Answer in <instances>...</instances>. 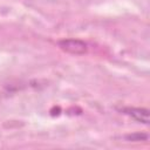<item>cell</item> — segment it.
<instances>
[{
    "instance_id": "7a4b0ae2",
    "label": "cell",
    "mask_w": 150,
    "mask_h": 150,
    "mask_svg": "<svg viewBox=\"0 0 150 150\" xmlns=\"http://www.w3.org/2000/svg\"><path fill=\"white\" fill-rule=\"evenodd\" d=\"M125 115L132 117L135 121L139 123L148 124L149 123V110L144 108H135V107H125L121 109Z\"/></svg>"
},
{
    "instance_id": "6da1fadb",
    "label": "cell",
    "mask_w": 150,
    "mask_h": 150,
    "mask_svg": "<svg viewBox=\"0 0 150 150\" xmlns=\"http://www.w3.org/2000/svg\"><path fill=\"white\" fill-rule=\"evenodd\" d=\"M57 45L62 50L70 54H75V55L84 54L88 50L87 43L80 39H63V40H60Z\"/></svg>"
},
{
    "instance_id": "3957f363",
    "label": "cell",
    "mask_w": 150,
    "mask_h": 150,
    "mask_svg": "<svg viewBox=\"0 0 150 150\" xmlns=\"http://www.w3.org/2000/svg\"><path fill=\"white\" fill-rule=\"evenodd\" d=\"M142 137L148 138V135H145V134H144V135H141V134H134V135H128V136H127V138L130 139V141H141Z\"/></svg>"
}]
</instances>
